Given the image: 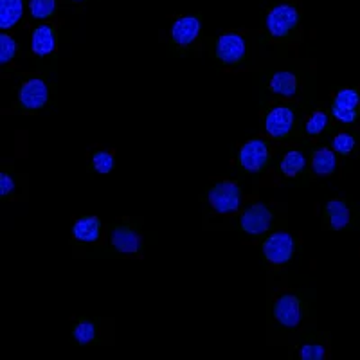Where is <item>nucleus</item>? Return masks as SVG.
Here are the masks:
<instances>
[{
    "instance_id": "21",
    "label": "nucleus",
    "mask_w": 360,
    "mask_h": 360,
    "mask_svg": "<svg viewBox=\"0 0 360 360\" xmlns=\"http://www.w3.org/2000/svg\"><path fill=\"white\" fill-rule=\"evenodd\" d=\"M96 335V330H94V324L89 323V321H83L76 326L74 330V339L78 340L79 344H89L90 340L94 339Z\"/></svg>"
},
{
    "instance_id": "24",
    "label": "nucleus",
    "mask_w": 360,
    "mask_h": 360,
    "mask_svg": "<svg viewBox=\"0 0 360 360\" xmlns=\"http://www.w3.org/2000/svg\"><path fill=\"white\" fill-rule=\"evenodd\" d=\"M92 162H94V168L98 173H108L112 168H114V157H112L108 152L96 153Z\"/></svg>"
},
{
    "instance_id": "27",
    "label": "nucleus",
    "mask_w": 360,
    "mask_h": 360,
    "mask_svg": "<svg viewBox=\"0 0 360 360\" xmlns=\"http://www.w3.org/2000/svg\"><path fill=\"white\" fill-rule=\"evenodd\" d=\"M13 189H15V182H13L11 176L6 175V173H0V197H6Z\"/></svg>"
},
{
    "instance_id": "17",
    "label": "nucleus",
    "mask_w": 360,
    "mask_h": 360,
    "mask_svg": "<svg viewBox=\"0 0 360 360\" xmlns=\"http://www.w3.org/2000/svg\"><path fill=\"white\" fill-rule=\"evenodd\" d=\"M311 168L317 175H330L335 169V155H333V152H330L328 148L317 150L314 160H311Z\"/></svg>"
},
{
    "instance_id": "10",
    "label": "nucleus",
    "mask_w": 360,
    "mask_h": 360,
    "mask_svg": "<svg viewBox=\"0 0 360 360\" xmlns=\"http://www.w3.org/2000/svg\"><path fill=\"white\" fill-rule=\"evenodd\" d=\"M292 123H294V114H292L290 108L278 107L266 115L265 127L272 137H283L290 131Z\"/></svg>"
},
{
    "instance_id": "3",
    "label": "nucleus",
    "mask_w": 360,
    "mask_h": 360,
    "mask_svg": "<svg viewBox=\"0 0 360 360\" xmlns=\"http://www.w3.org/2000/svg\"><path fill=\"white\" fill-rule=\"evenodd\" d=\"M292 249H294V242L290 234L276 233L265 242L263 254L272 263H287L292 258Z\"/></svg>"
},
{
    "instance_id": "2",
    "label": "nucleus",
    "mask_w": 360,
    "mask_h": 360,
    "mask_svg": "<svg viewBox=\"0 0 360 360\" xmlns=\"http://www.w3.org/2000/svg\"><path fill=\"white\" fill-rule=\"evenodd\" d=\"M209 202L218 213H233L240 207V189H238V186L231 184V182L214 186L209 191Z\"/></svg>"
},
{
    "instance_id": "9",
    "label": "nucleus",
    "mask_w": 360,
    "mask_h": 360,
    "mask_svg": "<svg viewBox=\"0 0 360 360\" xmlns=\"http://www.w3.org/2000/svg\"><path fill=\"white\" fill-rule=\"evenodd\" d=\"M18 98L25 108H40L47 101V86L41 79H29L18 92Z\"/></svg>"
},
{
    "instance_id": "26",
    "label": "nucleus",
    "mask_w": 360,
    "mask_h": 360,
    "mask_svg": "<svg viewBox=\"0 0 360 360\" xmlns=\"http://www.w3.org/2000/svg\"><path fill=\"white\" fill-rule=\"evenodd\" d=\"M301 359L303 360H323L324 359V348L323 346H303L301 348Z\"/></svg>"
},
{
    "instance_id": "14",
    "label": "nucleus",
    "mask_w": 360,
    "mask_h": 360,
    "mask_svg": "<svg viewBox=\"0 0 360 360\" xmlns=\"http://www.w3.org/2000/svg\"><path fill=\"white\" fill-rule=\"evenodd\" d=\"M31 47H33L34 54L38 56H45V54H51L54 51V34L51 31V27L47 25H40L33 33V41H31Z\"/></svg>"
},
{
    "instance_id": "23",
    "label": "nucleus",
    "mask_w": 360,
    "mask_h": 360,
    "mask_svg": "<svg viewBox=\"0 0 360 360\" xmlns=\"http://www.w3.org/2000/svg\"><path fill=\"white\" fill-rule=\"evenodd\" d=\"M353 146H355V139L349 134H339L333 139V150L342 153V155H348L353 150Z\"/></svg>"
},
{
    "instance_id": "16",
    "label": "nucleus",
    "mask_w": 360,
    "mask_h": 360,
    "mask_svg": "<svg viewBox=\"0 0 360 360\" xmlns=\"http://www.w3.org/2000/svg\"><path fill=\"white\" fill-rule=\"evenodd\" d=\"M270 86L278 94L292 98L295 94V89H297V79L292 72H276L272 82H270Z\"/></svg>"
},
{
    "instance_id": "1",
    "label": "nucleus",
    "mask_w": 360,
    "mask_h": 360,
    "mask_svg": "<svg viewBox=\"0 0 360 360\" xmlns=\"http://www.w3.org/2000/svg\"><path fill=\"white\" fill-rule=\"evenodd\" d=\"M299 15L292 6L279 4L266 15V29L272 37H285L292 27H295Z\"/></svg>"
},
{
    "instance_id": "7",
    "label": "nucleus",
    "mask_w": 360,
    "mask_h": 360,
    "mask_svg": "<svg viewBox=\"0 0 360 360\" xmlns=\"http://www.w3.org/2000/svg\"><path fill=\"white\" fill-rule=\"evenodd\" d=\"M276 319L287 328H295L301 321V310H299V301L295 295H283L276 303L274 308Z\"/></svg>"
},
{
    "instance_id": "12",
    "label": "nucleus",
    "mask_w": 360,
    "mask_h": 360,
    "mask_svg": "<svg viewBox=\"0 0 360 360\" xmlns=\"http://www.w3.org/2000/svg\"><path fill=\"white\" fill-rule=\"evenodd\" d=\"M112 243L115 249L123 254H134L141 249V236L124 227H119L112 233Z\"/></svg>"
},
{
    "instance_id": "25",
    "label": "nucleus",
    "mask_w": 360,
    "mask_h": 360,
    "mask_svg": "<svg viewBox=\"0 0 360 360\" xmlns=\"http://www.w3.org/2000/svg\"><path fill=\"white\" fill-rule=\"evenodd\" d=\"M326 124H328L326 114H323V112H315V114L311 115L310 121L307 123V131L311 135H317L324 130Z\"/></svg>"
},
{
    "instance_id": "5",
    "label": "nucleus",
    "mask_w": 360,
    "mask_h": 360,
    "mask_svg": "<svg viewBox=\"0 0 360 360\" xmlns=\"http://www.w3.org/2000/svg\"><path fill=\"white\" fill-rule=\"evenodd\" d=\"M360 103L359 94L353 89H344L337 94L335 103H333L332 112L342 123H353L356 119V105Z\"/></svg>"
},
{
    "instance_id": "19",
    "label": "nucleus",
    "mask_w": 360,
    "mask_h": 360,
    "mask_svg": "<svg viewBox=\"0 0 360 360\" xmlns=\"http://www.w3.org/2000/svg\"><path fill=\"white\" fill-rule=\"evenodd\" d=\"M304 168V157L299 152H288L281 162V169L285 175L295 176Z\"/></svg>"
},
{
    "instance_id": "6",
    "label": "nucleus",
    "mask_w": 360,
    "mask_h": 360,
    "mask_svg": "<svg viewBox=\"0 0 360 360\" xmlns=\"http://www.w3.org/2000/svg\"><path fill=\"white\" fill-rule=\"evenodd\" d=\"M266 157H269V152H266L265 143H262V141H250L240 152V162H242V166L247 172L254 173L263 168V164L266 162Z\"/></svg>"
},
{
    "instance_id": "22",
    "label": "nucleus",
    "mask_w": 360,
    "mask_h": 360,
    "mask_svg": "<svg viewBox=\"0 0 360 360\" xmlns=\"http://www.w3.org/2000/svg\"><path fill=\"white\" fill-rule=\"evenodd\" d=\"M17 51V44L8 34H0V63H8Z\"/></svg>"
},
{
    "instance_id": "28",
    "label": "nucleus",
    "mask_w": 360,
    "mask_h": 360,
    "mask_svg": "<svg viewBox=\"0 0 360 360\" xmlns=\"http://www.w3.org/2000/svg\"><path fill=\"white\" fill-rule=\"evenodd\" d=\"M74 2H79V0H74Z\"/></svg>"
},
{
    "instance_id": "8",
    "label": "nucleus",
    "mask_w": 360,
    "mask_h": 360,
    "mask_svg": "<svg viewBox=\"0 0 360 360\" xmlns=\"http://www.w3.org/2000/svg\"><path fill=\"white\" fill-rule=\"evenodd\" d=\"M217 54L220 60H224L227 63L238 62L245 54V41H243L242 37H238V34H224L218 40Z\"/></svg>"
},
{
    "instance_id": "20",
    "label": "nucleus",
    "mask_w": 360,
    "mask_h": 360,
    "mask_svg": "<svg viewBox=\"0 0 360 360\" xmlns=\"http://www.w3.org/2000/svg\"><path fill=\"white\" fill-rule=\"evenodd\" d=\"M54 8H56L54 0H31L29 2V9L34 18H47L54 11Z\"/></svg>"
},
{
    "instance_id": "15",
    "label": "nucleus",
    "mask_w": 360,
    "mask_h": 360,
    "mask_svg": "<svg viewBox=\"0 0 360 360\" xmlns=\"http://www.w3.org/2000/svg\"><path fill=\"white\" fill-rule=\"evenodd\" d=\"M72 233L79 242H96L99 236V220L96 217L82 218L74 224Z\"/></svg>"
},
{
    "instance_id": "13",
    "label": "nucleus",
    "mask_w": 360,
    "mask_h": 360,
    "mask_svg": "<svg viewBox=\"0 0 360 360\" xmlns=\"http://www.w3.org/2000/svg\"><path fill=\"white\" fill-rule=\"evenodd\" d=\"M22 13H24L22 0H0V27H13L20 20Z\"/></svg>"
},
{
    "instance_id": "18",
    "label": "nucleus",
    "mask_w": 360,
    "mask_h": 360,
    "mask_svg": "<svg viewBox=\"0 0 360 360\" xmlns=\"http://www.w3.org/2000/svg\"><path fill=\"white\" fill-rule=\"evenodd\" d=\"M326 211L330 213V217H332V227H333V229L339 231V229H344V227L348 225L349 211H348V207H346V204H344V202H339V200L328 202Z\"/></svg>"
},
{
    "instance_id": "4",
    "label": "nucleus",
    "mask_w": 360,
    "mask_h": 360,
    "mask_svg": "<svg viewBox=\"0 0 360 360\" xmlns=\"http://www.w3.org/2000/svg\"><path fill=\"white\" fill-rule=\"evenodd\" d=\"M272 214L263 204H254L247 209L242 217V227L249 234H262L270 227Z\"/></svg>"
},
{
    "instance_id": "11",
    "label": "nucleus",
    "mask_w": 360,
    "mask_h": 360,
    "mask_svg": "<svg viewBox=\"0 0 360 360\" xmlns=\"http://www.w3.org/2000/svg\"><path fill=\"white\" fill-rule=\"evenodd\" d=\"M200 33V22L195 17H184L173 24V40L180 45H189Z\"/></svg>"
}]
</instances>
